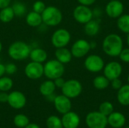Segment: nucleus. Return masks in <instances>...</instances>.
<instances>
[{"label": "nucleus", "mask_w": 129, "mask_h": 128, "mask_svg": "<svg viewBox=\"0 0 129 128\" xmlns=\"http://www.w3.org/2000/svg\"><path fill=\"white\" fill-rule=\"evenodd\" d=\"M102 49L109 57H119L123 49V40L118 34H109L104 38L102 42Z\"/></svg>", "instance_id": "nucleus-1"}, {"label": "nucleus", "mask_w": 129, "mask_h": 128, "mask_svg": "<svg viewBox=\"0 0 129 128\" xmlns=\"http://www.w3.org/2000/svg\"><path fill=\"white\" fill-rule=\"evenodd\" d=\"M30 46L24 41H16L8 48V55L14 60H23L29 57L31 51Z\"/></svg>", "instance_id": "nucleus-2"}, {"label": "nucleus", "mask_w": 129, "mask_h": 128, "mask_svg": "<svg viewBox=\"0 0 129 128\" xmlns=\"http://www.w3.org/2000/svg\"><path fill=\"white\" fill-rule=\"evenodd\" d=\"M42 23L49 26L59 25L63 19V15L59 8L54 6L46 7L42 13Z\"/></svg>", "instance_id": "nucleus-3"}, {"label": "nucleus", "mask_w": 129, "mask_h": 128, "mask_svg": "<svg viewBox=\"0 0 129 128\" xmlns=\"http://www.w3.org/2000/svg\"><path fill=\"white\" fill-rule=\"evenodd\" d=\"M65 69L63 63L57 60H50L44 65V75L51 80L62 77Z\"/></svg>", "instance_id": "nucleus-4"}, {"label": "nucleus", "mask_w": 129, "mask_h": 128, "mask_svg": "<svg viewBox=\"0 0 129 128\" xmlns=\"http://www.w3.org/2000/svg\"><path fill=\"white\" fill-rule=\"evenodd\" d=\"M85 123L89 128H106L107 117L100 112H91L85 118Z\"/></svg>", "instance_id": "nucleus-5"}, {"label": "nucleus", "mask_w": 129, "mask_h": 128, "mask_svg": "<svg viewBox=\"0 0 129 128\" xmlns=\"http://www.w3.org/2000/svg\"><path fill=\"white\" fill-rule=\"evenodd\" d=\"M61 90L63 95L70 99H73L81 94L82 91V85L78 80L70 79L65 81V84Z\"/></svg>", "instance_id": "nucleus-6"}, {"label": "nucleus", "mask_w": 129, "mask_h": 128, "mask_svg": "<svg viewBox=\"0 0 129 128\" xmlns=\"http://www.w3.org/2000/svg\"><path fill=\"white\" fill-rule=\"evenodd\" d=\"M71 35L70 32L65 29H57L51 36V43L56 48L66 47L70 41Z\"/></svg>", "instance_id": "nucleus-7"}, {"label": "nucleus", "mask_w": 129, "mask_h": 128, "mask_svg": "<svg viewBox=\"0 0 129 128\" xmlns=\"http://www.w3.org/2000/svg\"><path fill=\"white\" fill-rule=\"evenodd\" d=\"M73 17L78 23L85 24L93 19V11L88 6L79 5L73 11Z\"/></svg>", "instance_id": "nucleus-8"}, {"label": "nucleus", "mask_w": 129, "mask_h": 128, "mask_svg": "<svg viewBox=\"0 0 129 128\" xmlns=\"http://www.w3.org/2000/svg\"><path fill=\"white\" fill-rule=\"evenodd\" d=\"M85 68L91 72H99L105 66L103 58L98 54H91L86 57L84 62Z\"/></svg>", "instance_id": "nucleus-9"}, {"label": "nucleus", "mask_w": 129, "mask_h": 128, "mask_svg": "<svg viewBox=\"0 0 129 128\" xmlns=\"http://www.w3.org/2000/svg\"><path fill=\"white\" fill-rule=\"evenodd\" d=\"M91 50L90 42L85 39H79L76 41L71 48L73 57L76 58H82L86 56Z\"/></svg>", "instance_id": "nucleus-10"}, {"label": "nucleus", "mask_w": 129, "mask_h": 128, "mask_svg": "<svg viewBox=\"0 0 129 128\" xmlns=\"http://www.w3.org/2000/svg\"><path fill=\"white\" fill-rule=\"evenodd\" d=\"M24 72L26 77L30 79H39L44 75V66L42 63L32 61L26 66Z\"/></svg>", "instance_id": "nucleus-11"}, {"label": "nucleus", "mask_w": 129, "mask_h": 128, "mask_svg": "<svg viewBox=\"0 0 129 128\" xmlns=\"http://www.w3.org/2000/svg\"><path fill=\"white\" fill-rule=\"evenodd\" d=\"M122 72V66L117 61H112L104 67V75L110 81L120 77Z\"/></svg>", "instance_id": "nucleus-12"}, {"label": "nucleus", "mask_w": 129, "mask_h": 128, "mask_svg": "<svg viewBox=\"0 0 129 128\" xmlns=\"http://www.w3.org/2000/svg\"><path fill=\"white\" fill-rule=\"evenodd\" d=\"M105 11L110 18H118L123 14L124 5L119 0H111L107 4Z\"/></svg>", "instance_id": "nucleus-13"}, {"label": "nucleus", "mask_w": 129, "mask_h": 128, "mask_svg": "<svg viewBox=\"0 0 129 128\" xmlns=\"http://www.w3.org/2000/svg\"><path fill=\"white\" fill-rule=\"evenodd\" d=\"M26 99L25 95L20 91H12L8 94V103L15 109H20L25 106Z\"/></svg>", "instance_id": "nucleus-14"}, {"label": "nucleus", "mask_w": 129, "mask_h": 128, "mask_svg": "<svg viewBox=\"0 0 129 128\" xmlns=\"http://www.w3.org/2000/svg\"><path fill=\"white\" fill-rule=\"evenodd\" d=\"M54 103L55 109L60 114L63 115L71 110L72 103L70 99L63 94L57 96L54 100Z\"/></svg>", "instance_id": "nucleus-15"}, {"label": "nucleus", "mask_w": 129, "mask_h": 128, "mask_svg": "<svg viewBox=\"0 0 129 128\" xmlns=\"http://www.w3.org/2000/svg\"><path fill=\"white\" fill-rule=\"evenodd\" d=\"M61 121L64 128H77L80 123V118L76 112L70 111L63 114Z\"/></svg>", "instance_id": "nucleus-16"}, {"label": "nucleus", "mask_w": 129, "mask_h": 128, "mask_svg": "<svg viewBox=\"0 0 129 128\" xmlns=\"http://www.w3.org/2000/svg\"><path fill=\"white\" fill-rule=\"evenodd\" d=\"M107 122L112 127L121 128L122 127L125 122V116L119 112H113L109 116H107Z\"/></svg>", "instance_id": "nucleus-17"}, {"label": "nucleus", "mask_w": 129, "mask_h": 128, "mask_svg": "<svg viewBox=\"0 0 129 128\" xmlns=\"http://www.w3.org/2000/svg\"><path fill=\"white\" fill-rule=\"evenodd\" d=\"M101 29V23L98 19H92L85 24L84 30L87 35L94 36L98 34Z\"/></svg>", "instance_id": "nucleus-18"}, {"label": "nucleus", "mask_w": 129, "mask_h": 128, "mask_svg": "<svg viewBox=\"0 0 129 128\" xmlns=\"http://www.w3.org/2000/svg\"><path fill=\"white\" fill-rule=\"evenodd\" d=\"M55 57L56 60H57L59 62L63 64H66L69 63L71 61L73 55L71 51L63 47L57 48V50L55 51Z\"/></svg>", "instance_id": "nucleus-19"}, {"label": "nucleus", "mask_w": 129, "mask_h": 128, "mask_svg": "<svg viewBox=\"0 0 129 128\" xmlns=\"http://www.w3.org/2000/svg\"><path fill=\"white\" fill-rule=\"evenodd\" d=\"M29 57L31 60L33 62L42 63L45 61H46L48 54L45 50L38 48H34L31 50L30 54H29Z\"/></svg>", "instance_id": "nucleus-20"}, {"label": "nucleus", "mask_w": 129, "mask_h": 128, "mask_svg": "<svg viewBox=\"0 0 129 128\" xmlns=\"http://www.w3.org/2000/svg\"><path fill=\"white\" fill-rule=\"evenodd\" d=\"M117 100L121 105L125 106H129V84L122 85V88L118 90Z\"/></svg>", "instance_id": "nucleus-21"}, {"label": "nucleus", "mask_w": 129, "mask_h": 128, "mask_svg": "<svg viewBox=\"0 0 129 128\" xmlns=\"http://www.w3.org/2000/svg\"><path fill=\"white\" fill-rule=\"evenodd\" d=\"M26 22L29 26L37 27L42 23V14L33 11L27 14L26 17Z\"/></svg>", "instance_id": "nucleus-22"}, {"label": "nucleus", "mask_w": 129, "mask_h": 128, "mask_svg": "<svg viewBox=\"0 0 129 128\" xmlns=\"http://www.w3.org/2000/svg\"><path fill=\"white\" fill-rule=\"evenodd\" d=\"M55 89L56 86L54 84V82L51 79L42 82L39 87V91L41 94L45 97H48L51 94H53L54 93Z\"/></svg>", "instance_id": "nucleus-23"}, {"label": "nucleus", "mask_w": 129, "mask_h": 128, "mask_svg": "<svg viewBox=\"0 0 129 128\" xmlns=\"http://www.w3.org/2000/svg\"><path fill=\"white\" fill-rule=\"evenodd\" d=\"M110 81L104 75H98L93 80V85L98 90H104L109 87Z\"/></svg>", "instance_id": "nucleus-24"}, {"label": "nucleus", "mask_w": 129, "mask_h": 128, "mask_svg": "<svg viewBox=\"0 0 129 128\" xmlns=\"http://www.w3.org/2000/svg\"><path fill=\"white\" fill-rule=\"evenodd\" d=\"M117 27L121 32L129 34V14H122L117 18Z\"/></svg>", "instance_id": "nucleus-25"}, {"label": "nucleus", "mask_w": 129, "mask_h": 128, "mask_svg": "<svg viewBox=\"0 0 129 128\" xmlns=\"http://www.w3.org/2000/svg\"><path fill=\"white\" fill-rule=\"evenodd\" d=\"M14 13L11 7L8 6L1 9L0 11V20L3 23L11 22L14 17Z\"/></svg>", "instance_id": "nucleus-26"}, {"label": "nucleus", "mask_w": 129, "mask_h": 128, "mask_svg": "<svg viewBox=\"0 0 129 128\" xmlns=\"http://www.w3.org/2000/svg\"><path fill=\"white\" fill-rule=\"evenodd\" d=\"M14 124L19 128H24L29 124L28 117L23 114H18L14 118Z\"/></svg>", "instance_id": "nucleus-27"}, {"label": "nucleus", "mask_w": 129, "mask_h": 128, "mask_svg": "<svg viewBox=\"0 0 129 128\" xmlns=\"http://www.w3.org/2000/svg\"><path fill=\"white\" fill-rule=\"evenodd\" d=\"M46 124L48 128H63L61 119L56 115L48 117L46 121Z\"/></svg>", "instance_id": "nucleus-28"}, {"label": "nucleus", "mask_w": 129, "mask_h": 128, "mask_svg": "<svg viewBox=\"0 0 129 128\" xmlns=\"http://www.w3.org/2000/svg\"><path fill=\"white\" fill-rule=\"evenodd\" d=\"M14 15L17 16V17H22L23 15H24L26 13V5L24 4H23L22 2H16L13 4V5L11 6Z\"/></svg>", "instance_id": "nucleus-29"}, {"label": "nucleus", "mask_w": 129, "mask_h": 128, "mask_svg": "<svg viewBox=\"0 0 129 128\" xmlns=\"http://www.w3.org/2000/svg\"><path fill=\"white\" fill-rule=\"evenodd\" d=\"M13 86V81L9 77H1L0 78V91L7 92L11 89Z\"/></svg>", "instance_id": "nucleus-30"}, {"label": "nucleus", "mask_w": 129, "mask_h": 128, "mask_svg": "<svg viewBox=\"0 0 129 128\" xmlns=\"http://www.w3.org/2000/svg\"><path fill=\"white\" fill-rule=\"evenodd\" d=\"M99 112L107 117L113 112V105L109 101H105L100 105Z\"/></svg>", "instance_id": "nucleus-31"}, {"label": "nucleus", "mask_w": 129, "mask_h": 128, "mask_svg": "<svg viewBox=\"0 0 129 128\" xmlns=\"http://www.w3.org/2000/svg\"><path fill=\"white\" fill-rule=\"evenodd\" d=\"M45 8H46V6H45V3L42 2V1H36V2H34V4L33 5V11L39 13V14H41L44 11Z\"/></svg>", "instance_id": "nucleus-32"}, {"label": "nucleus", "mask_w": 129, "mask_h": 128, "mask_svg": "<svg viewBox=\"0 0 129 128\" xmlns=\"http://www.w3.org/2000/svg\"><path fill=\"white\" fill-rule=\"evenodd\" d=\"M119 59L125 63H129V48H123L119 55Z\"/></svg>", "instance_id": "nucleus-33"}, {"label": "nucleus", "mask_w": 129, "mask_h": 128, "mask_svg": "<svg viewBox=\"0 0 129 128\" xmlns=\"http://www.w3.org/2000/svg\"><path fill=\"white\" fill-rule=\"evenodd\" d=\"M5 73L8 75H14V73H16L17 70V66L14 63H11L5 65Z\"/></svg>", "instance_id": "nucleus-34"}, {"label": "nucleus", "mask_w": 129, "mask_h": 128, "mask_svg": "<svg viewBox=\"0 0 129 128\" xmlns=\"http://www.w3.org/2000/svg\"><path fill=\"white\" fill-rule=\"evenodd\" d=\"M110 84H111V86L112 88L114 89V90H119L122 86L123 85L122 84V81L119 79V78H115L112 81H110Z\"/></svg>", "instance_id": "nucleus-35"}, {"label": "nucleus", "mask_w": 129, "mask_h": 128, "mask_svg": "<svg viewBox=\"0 0 129 128\" xmlns=\"http://www.w3.org/2000/svg\"><path fill=\"white\" fill-rule=\"evenodd\" d=\"M65 80L62 78V77H59V78H57L54 80V84L56 86V88H62L63 86L65 84Z\"/></svg>", "instance_id": "nucleus-36"}, {"label": "nucleus", "mask_w": 129, "mask_h": 128, "mask_svg": "<svg viewBox=\"0 0 129 128\" xmlns=\"http://www.w3.org/2000/svg\"><path fill=\"white\" fill-rule=\"evenodd\" d=\"M77 1L80 5H83L86 6L92 5L96 2V0H77Z\"/></svg>", "instance_id": "nucleus-37"}, {"label": "nucleus", "mask_w": 129, "mask_h": 128, "mask_svg": "<svg viewBox=\"0 0 129 128\" xmlns=\"http://www.w3.org/2000/svg\"><path fill=\"white\" fill-rule=\"evenodd\" d=\"M8 94H6V92L2 91L0 93V102L1 103H8Z\"/></svg>", "instance_id": "nucleus-38"}, {"label": "nucleus", "mask_w": 129, "mask_h": 128, "mask_svg": "<svg viewBox=\"0 0 129 128\" xmlns=\"http://www.w3.org/2000/svg\"><path fill=\"white\" fill-rule=\"evenodd\" d=\"M11 0H0V9L6 8L10 5Z\"/></svg>", "instance_id": "nucleus-39"}, {"label": "nucleus", "mask_w": 129, "mask_h": 128, "mask_svg": "<svg viewBox=\"0 0 129 128\" xmlns=\"http://www.w3.org/2000/svg\"><path fill=\"white\" fill-rule=\"evenodd\" d=\"M92 11H93V16L97 18L100 17L102 14V11L100 8H94Z\"/></svg>", "instance_id": "nucleus-40"}, {"label": "nucleus", "mask_w": 129, "mask_h": 128, "mask_svg": "<svg viewBox=\"0 0 129 128\" xmlns=\"http://www.w3.org/2000/svg\"><path fill=\"white\" fill-rule=\"evenodd\" d=\"M5 73V65L2 63H0V78L3 76V75Z\"/></svg>", "instance_id": "nucleus-41"}, {"label": "nucleus", "mask_w": 129, "mask_h": 128, "mask_svg": "<svg viewBox=\"0 0 129 128\" xmlns=\"http://www.w3.org/2000/svg\"><path fill=\"white\" fill-rule=\"evenodd\" d=\"M24 128H40L37 124H29L26 127H25Z\"/></svg>", "instance_id": "nucleus-42"}, {"label": "nucleus", "mask_w": 129, "mask_h": 128, "mask_svg": "<svg viewBox=\"0 0 129 128\" xmlns=\"http://www.w3.org/2000/svg\"><path fill=\"white\" fill-rule=\"evenodd\" d=\"M96 46H97V43L95 42V41H91L90 42V47H91V49H92V48H96Z\"/></svg>", "instance_id": "nucleus-43"}, {"label": "nucleus", "mask_w": 129, "mask_h": 128, "mask_svg": "<svg viewBox=\"0 0 129 128\" xmlns=\"http://www.w3.org/2000/svg\"><path fill=\"white\" fill-rule=\"evenodd\" d=\"M126 41H127V45H128V48H129V34H128V35H127Z\"/></svg>", "instance_id": "nucleus-44"}, {"label": "nucleus", "mask_w": 129, "mask_h": 128, "mask_svg": "<svg viewBox=\"0 0 129 128\" xmlns=\"http://www.w3.org/2000/svg\"><path fill=\"white\" fill-rule=\"evenodd\" d=\"M2 42L0 41V53L2 51Z\"/></svg>", "instance_id": "nucleus-45"}, {"label": "nucleus", "mask_w": 129, "mask_h": 128, "mask_svg": "<svg viewBox=\"0 0 129 128\" xmlns=\"http://www.w3.org/2000/svg\"><path fill=\"white\" fill-rule=\"evenodd\" d=\"M127 81H128V84H129V75H128V78H127Z\"/></svg>", "instance_id": "nucleus-46"}, {"label": "nucleus", "mask_w": 129, "mask_h": 128, "mask_svg": "<svg viewBox=\"0 0 129 128\" xmlns=\"http://www.w3.org/2000/svg\"><path fill=\"white\" fill-rule=\"evenodd\" d=\"M125 128H129V126L128 127H125Z\"/></svg>", "instance_id": "nucleus-47"}]
</instances>
